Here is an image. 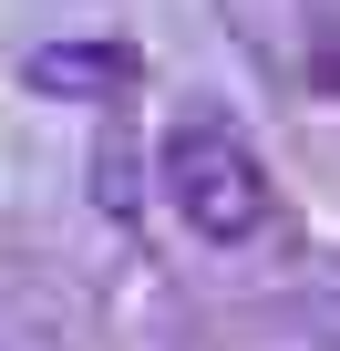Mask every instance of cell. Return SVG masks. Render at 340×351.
Returning <instances> with one entry per match:
<instances>
[{"label":"cell","mask_w":340,"mask_h":351,"mask_svg":"<svg viewBox=\"0 0 340 351\" xmlns=\"http://www.w3.org/2000/svg\"><path fill=\"white\" fill-rule=\"evenodd\" d=\"M155 197L176 207V228L196 248H217V258L278 238V176H268L258 134L237 114H217V104H196V114L165 124V145H155Z\"/></svg>","instance_id":"6da1fadb"},{"label":"cell","mask_w":340,"mask_h":351,"mask_svg":"<svg viewBox=\"0 0 340 351\" xmlns=\"http://www.w3.org/2000/svg\"><path fill=\"white\" fill-rule=\"evenodd\" d=\"M134 42H42L31 62H21V83L31 93H83V104H124L134 93Z\"/></svg>","instance_id":"7a4b0ae2"}]
</instances>
